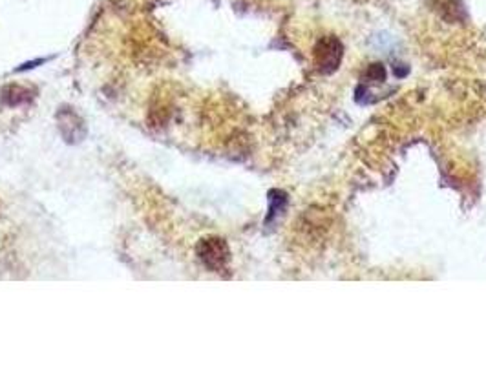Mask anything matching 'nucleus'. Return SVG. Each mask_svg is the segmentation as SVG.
<instances>
[{
  "instance_id": "1",
  "label": "nucleus",
  "mask_w": 486,
  "mask_h": 365,
  "mask_svg": "<svg viewBox=\"0 0 486 365\" xmlns=\"http://www.w3.org/2000/svg\"><path fill=\"white\" fill-rule=\"evenodd\" d=\"M196 252H198L199 261H201L211 273H223V270L229 267L230 251L229 245H227V241L223 238L211 236V238L201 239V241L198 243V246H196Z\"/></svg>"
},
{
  "instance_id": "2",
  "label": "nucleus",
  "mask_w": 486,
  "mask_h": 365,
  "mask_svg": "<svg viewBox=\"0 0 486 365\" xmlns=\"http://www.w3.org/2000/svg\"><path fill=\"white\" fill-rule=\"evenodd\" d=\"M344 57V46L335 35H327L316 42L313 49L314 68L324 75H331L340 66Z\"/></svg>"
},
{
  "instance_id": "3",
  "label": "nucleus",
  "mask_w": 486,
  "mask_h": 365,
  "mask_svg": "<svg viewBox=\"0 0 486 365\" xmlns=\"http://www.w3.org/2000/svg\"><path fill=\"white\" fill-rule=\"evenodd\" d=\"M57 126L62 139L71 145L81 143L86 136V124L73 108H61L57 112Z\"/></svg>"
},
{
  "instance_id": "4",
  "label": "nucleus",
  "mask_w": 486,
  "mask_h": 365,
  "mask_svg": "<svg viewBox=\"0 0 486 365\" xmlns=\"http://www.w3.org/2000/svg\"><path fill=\"white\" fill-rule=\"evenodd\" d=\"M37 95V90L31 86H23V84H8L2 90V102L6 106H20L30 104Z\"/></svg>"
},
{
  "instance_id": "5",
  "label": "nucleus",
  "mask_w": 486,
  "mask_h": 365,
  "mask_svg": "<svg viewBox=\"0 0 486 365\" xmlns=\"http://www.w3.org/2000/svg\"><path fill=\"white\" fill-rule=\"evenodd\" d=\"M269 214L266 217V225L273 223L280 214H283L285 207H288V194L282 190H271L269 192Z\"/></svg>"
},
{
  "instance_id": "6",
  "label": "nucleus",
  "mask_w": 486,
  "mask_h": 365,
  "mask_svg": "<svg viewBox=\"0 0 486 365\" xmlns=\"http://www.w3.org/2000/svg\"><path fill=\"white\" fill-rule=\"evenodd\" d=\"M362 80H369V83H384L386 80V70L382 64H372V66L366 70Z\"/></svg>"
},
{
  "instance_id": "7",
  "label": "nucleus",
  "mask_w": 486,
  "mask_h": 365,
  "mask_svg": "<svg viewBox=\"0 0 486 365\" xmlns=\"http://www.w3.org/2000/svg\"><path fill=\"white\" fill-rule=\"evenodd\" d=\"M46 61H48V59H37V61L26 62V64H23V66H20V68H17V71H26V70H31V68H35L37 64H45Z\"/></svg>"
}]
</instances>
